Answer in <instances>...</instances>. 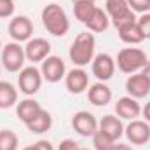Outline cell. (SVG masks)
I'll return each instance as SVG.
<instances>
[{
	"instance_id": "cell-1",
	"label": "cell",
	"mask_w": 150,
	"mask_h": 150,
	"mask_svg": "<svg viewBox=\"0 0 150 150\" xmlns=\"http://www.w3.org/2000/svg\"><path fill=\"white\" fill-rule=\"evenodd\" d=\"M94 51H96V38H94V35L91 32H84V33H79L75 37V40L72 42L68 56H70V61L75 67L84 68L89 63H93V59L96 56Z\"/></svg>"
},
{
	"instance_id": "cell-2",
	"label": "cell",
	"mask_w": 150,
	"mask_h": 150,
	"mask_svg": "<svg viewBox=\"0 0 150 150\" xmlns=\"http://www.w3.org/2000/svg\"><path fill=\"white\" fill-rule=\"evenodd\" d=\"M42 25L52 37H65L70 30V19L58 4H47L42 9Z\"/></svg>"
},
{
	"instance_id": "cell-3",
	"label": "cell",
	"mask_w": 150,
	"mask_h": 150,
	"mask_svg": "<svg viewBox=\"0 0 150 150\" xmlns=\"http://www.w3.org/2000/svg\"><path fill=\"white\" fill-rule=\"evenodd\" d=\"M147 61H149V58H147L143 49H140V47H124V49L119 51L115 65L122 74L133 75L142 72V68L147 65Z\"/></svg>"
},
{
	"instance_id": "cell-4",
	"label": "cell",
	"mask_w": 150,
	"mask_h": 150,
	"mask_svg": "<svg viewBox=\"0 0 150 150\" xmlns=\"http://www.w3.org/2000/svg\"><path fill=\"white\" fill-rule=\"evenodd\" d=\"M2 67L11 72V74H16V72H21L25 68V61H26V56H25V47H21L19 42H9L2 47Z\"/></svg>"
},
{
	"instance_id": "cell-5",
	"label": "cell",
	"mask_w": 150,
	"mask_h": 150,
	"mask_svg": "<svg viewBox=\"0 0 150 150\" xmlns=\"http://www.w3.org/2000/svg\"><path fill=\"white\" fill-rule=\"evenodd\" d=\"M105 5H107L105 12L108 14L110 23L115 28H120V26H124L131 21H136V16L131 11V7L127 5L126 0H107Z\"/></svg>"
},
{
	"instance_id": "cell-6",
	"label": "cell",
	"mask_w": 150,
	"mask_h": 150,
	"mask_svg": "<svg viewBox=\"0 0 150 150\" xmlns=\"http://www.w3.org/2000/svg\"><path fill=\"white\" fill-rule=\"evenodd\" d=\"M42 80L44 79H42V74H40V68L33 67V65L25 67L18 75V87L25 96H33L40 91Z\"/></svg>"
},
{
	"instance_id": "cell-7",
	"label": "cell",
	"mask_w": 150,
	"mask_h": 150,
	"mask_svg": "<svg viewBox=\"0 0 150 150\" xmlns=\"http://www.w3.org/2000/svg\"><path fill=\"white\" fill-rule=\"evenodd\" d=\"M40 74L42 79L51 82V84H56L59 82L61 79H65L67 75V67H65V61L59 58V56H47L42 65H40Z\"/></svg>"
},
{
	"instance_id": "cell-8",
	"label": "cell",
	"mask_w": 150,
	"mask_h": 150,
	"mask_svg": "<svg viewBox=\"0 0 150 150\" xmlns=\"http://www.w3.org/2000/svg\"><path fill=\"white\" fill-rule=\"evenodd\" d=\"M7 32L12 38V42H28L33 35V23L26 16H14L9 21Z\"/></svg>"
},
{
	"instance_id": "cell-9",
	"label": "cell",
	"mask_w": 150,
	"mask_h": 150,
	"mask_svg": "<svg viewBox=\"0 0 150 150\" xmlns=\"http://www.w3.org/2000/svg\"><path fill=\"white\" fill-rule=\"evenodd\" d=\"M115 68H117L115 59H113L108 52L96 54L94 59H93V63H91V72H93V75H94L100 82L110 80L113 77V74H115Z\"/></svg>"
},
{
	"instance_id": "cell-10",
	"label": "cell",
	"mask_w": 150,
	"mask_h": 150,
	"mask_svg": "<svg viewBox=\"0 0 150 150\" xmlns=\"http://www.w3.org/2000/svg\"><path fill=\"white\" fill-rule=\"evenodd\" d=\"M124 134L129 143L133 145H145L150 142V124L147 120L134 119L124 127Z\"/></svg>"
},
{
	"instance_id": "cell-11",
	"label": "cell",
	"mask_w": 150,
	"mask_h": 150,
	"mask_svg": "<svg viewBox=\"0 0 150 150\" xmlns=\"http://www.w3.org/2000/svg\"><path fill=\"white\" fill-rule=\"evenodd\" d=\"M72 127L75 129L77 134L89 138L98 131V119L87 110H80V112L74 113L72 117Z\"/></svg>"
},
{
	"instance_id": "cell-12",
	"label": "cell",
	"mask_w": 150,
	"mask_h": 150,
	"mask_svg": "<svg viewBox=\"0 0 150 150\" xmlns=\"http://www.w3.org/2000/svg\"><path fill=\"white\" fill-rule=\"evenodd\" d=\"M25 56L32 63H42L47 56H51V44L42 37L30 38L25 45Z\"/></svg>"
},
{
	"instance_id": "cell-13",
	"label": "cell",
	"mask_w": 150,
	"mask_h": 150,
	"mask_svg": "<svg viewBox=\"0 0 150 150\" xmlns=\"http://www.w3.org/2000/svg\"><path fill=\"white\" fill-rule=\"evenodd\" d=\"M65 86H67L68 93L80 94L89 87V75L84 68L75 67L74 70L67 72V75H65Z\"/></svg>"
},
{
	"instance_id": "cell-14",
	"label": "cell",
	"mask_w": 150,
	"mask_h": 150,
	"mask_svg": "<svg viewBox=\"0 0 150 150\" xmlns=\"http://www.w3.org/2000/svg\"><path fill=\"white\" fill-rule=\"evenodd\" d=\"M126 91H127V96L136 98V100L149 96V94H150V82H149V79L142 74V72L129 75V77H127V80H126Z\"/></svg>"
},
{
	"instance_id": "cell-15",
	"label": "cell",
	"mask_w": 150,
	"mask_h": 150,
	"mask_svg": "<svg viewBox=\"0 0 150 150\" xmlns=\"http://www.w3.org/2000/svg\"><path fill=\"white\" fill-rule=\"evenodd\" d=\"M115 113H117V117H120V119L134 120V119H138L140 113H142V105L138 103L136 98L122 96V98H119L117 103H115Z\"/></svg>"
},
{
	"instance_id": "cell-16",
	"label": "cell",
	"mask_w": 150,
	"mask_h": 150,
	"mask_svg": "<svg viewBox=\"0 0 150 150\" xmlns=\"http://www.w3.org/2000/svg\"><path fill=\"white\" fill-rule=\"evenodd\" d=\"M112 89L105 82H94L93 86L87 87V100L94 107H107L112 101Z\"/></svg>"
},
{
	"instance_id": "cell-17",
	"label": "cell",
	"mask_w": 150,
	"mask_h": 150,
	"mask_svg": "<svg viewBox=\"0 0 150 150\" xmlns=\"http://www.w3.org/2000/svg\"><path fill=\"white\" fill-rule=\"evenodd\" d=\"M98 129L107 134L110 140L117 142L122 138L124 134V124H122V119L120 117H115V115H105L101 120H98Z\"/></svg>"
},
{
	"instance_id": "cell-18",
	"label": "cell",
	"mask_w": 150,
	"mask_h": 150,
	"mask_svg": "<svg viewBox=\"0 0 150 150\" xmlns=\"http://www.w3.org/2000/svg\"><path fill=\"white\" fill-rule=\"evenodd\" d=\"M40 110H42L40 103H38L37 100L30 98V96H26L25 100H21V101L16 105V113H18V117H19V120H21L23 124H26L28 120H32Z\"/></svg>"
},
{
	"instance_id": "cell-19",
	"label": "cell",
	"mask_w": 150,
	"mask_h": 150,
	"mask_svg": "<svg viewBox=\"0 0 150 150\" xmlns=\"http://www.w3.org/2000/svg\"><path fill=\"white\" fill-rule=\"evenodd\" d=\"M26 127H28V131L30 133H33V134H42V133H47L51 127H52V115L47 112V110H40V112L32 119V120H28L26 124H25Z\"/></svg>"
},
{
	"instance_id": "cell-20",
	"label": "cell",
	"mask_w": 150,
	"mask_h": 150,
	"mask_svg": "<svg viewBox=\"0 0 150 150\" xmlns=\"http://www.w3.org/2000/svg\"><path fill=\"white\" fill-rule=\"evenodd\" d=\"M117 33H119V38H120L124 44H129V45H138V44H142V42L145 40L143 35H142V32H140V26H138L136 21H131V23H127V25L117 28Z\"/></svg>"
},
{
	"instance_id": "cell-21",
	"label": "cell",
	"mask_w": 150,
	"mask_h": 150,
	"mask_svg": "<svg viewBox=\"0 0 150 150\" xmlns=\"http://www.w3.org/2000/svg\"><path fill=\"white\" fill-rule=\"evenodd\" d=\"M86 26H87V30H89L91 33H103V32H107L108 26H110V18H108V14H107L103 9L96 7L94 14H93L91 19L86 23Z\"/></svg>"
},
{
	"instance_id": "cell-22",
	"label": "cell",
	"mask_w": 150,
	"mask_h": 150,
	"mask_svg": "<svg viewBox=\"0 0 150 150\" xmlns=\"http://www.w3.org/2000/svg\"><path fill=\"white\" fill-rule=\"evenodd\" d=\"M18 105V89L7 80H0V108H12Z\"/></svg>"
},
{
	"instance_id": "cell-23",
	"label": "cell",
	"mask_w": 150,
	"mask_h": 150,
	"mask_svg": "<svg viewBox=\"0 0 150 150\" xmlns=\"http://www.w3.org/2000/svg\"><path fill=\"white\" fill-rule=\"evenodd\" d=\"M96 7H98V5H96L94 2H77V4H74L75 19H77L79 23L86 25V23L91 19V16L94 14Z\"/></svg>"
},
{
	"instance_id": "cell-24",
	"label": "cell",
	"mask_w": 150,
	"mask_h": 150,
	"mask_svg": "<svg viewBox=\"0 0 150 150\" xmlns=\"http://www.w3.org/2000/svg\"><path fill=\"white\" fill-rule=\"evenodd\" d=\"M18 134L11 129H0V150H18Z\"/></svg>"
},
{
	"instance_id": "cell-25",
	"label": "cell",
	"mask_w": 150,
	"mask_h": 150,
	"mask_svg": "<svg viewBox=\"0 0 150 150\" xmlns=\"http://www.w3.org/2000/svg\"><path fill=\"white\" fill-rule=\"evenodd\" d=\"M93 138V145H94V150H112L113 145L117 143V142H113V140H110L107 134H103L100 129L91 136Z\"/></svg>"
},
{
	"instance_id": "cell-26",
	"label": "cell",
	"mask_w": 150,
	"mask_h": 150,
	"mask_svg": "<svg viewBox=\"0 0 150 150\" xmlns=\"http://www.w3.org/2000/svg\"><path fill=\"white\" fill-rule=\"evenodd\" d=\"M127 5L131 7V11L136 14H145V12H150V0H126Z\"/></svg>"
},
{
	"instance_id": "cell-27",
	"label": "cell",
	"mask_w": 150,
	"mask_h": 150,
	"mask_svg": "<svg viewBox=\"0 0 150 150\" xmlns=\"http://www.w3.org/2000/svg\"><path fill=\"white\" fill-rule=\"evenodd\" d=\"M136 23L140 26V32L145 40H150V12L142 14L140 18H136Z\"/></svg>"
},
{
	"instance_id": "cell-28",
	"label": "cell",
	"mask_w": 150,
	"mask_h": 150,
	"mask_svg": "<svg viewBox=\"0 0 150 150\" xmlns=\"http://www.w3.org/2000/svg\"><path fill=\"white\" fill-rule=\"evenodd\" d=\"M14 0H0V18H11L14 14Z\"/></svg>"
},
{
	"instance_id": "cell-29",
	"label": "cell",
	"mask_w": 150,
	"mask_h": 150,
	"mask_svg": "<svg viewBox=\"0 0 150 150\" xmlns=\"http://www.w3.org/2000/svg\"><path fill=\"white\" fill-rule=\"evenodd\" d=\"M58 150H80V147L75 140L67 138V140H61V143L58 145Z\"/></svg>"
},
{
	"instance_id": "cell-30",
	"label": "cell",
	"mask_w": 150,
	"mask_h": 150,
	"mask_svg": "<svg viewBox=\"0 0 150 150\" xmlns=\"http://www.w3.org/2000/svg\"><path fill=\"white\" fill-rule=\"evenodd\" d=\"M35 147H37V150H54L52 143L47 142V140H38L37 143H35Z\"/></svg>"
},
{
	"instance_id": "cell-31",
	"label": "cell",
	"mask_w": 150,
	"mask_h": 150,
	"mask_svg": "<svg viewBox=\"0 0 150 150\" xmlns=\"http://www.w3.org/2000/svg\"><path fill=\"white\" fill-rule=\"evenodd\" d=\"M142 113H143V117H145V120L150 124V101L149 103H145V107L142 108Z\"/></svg>"
},
{
	"instance_id": "cell-32",
	"label": "cell",
	"mask_w": 150,
	"mask_h": 150,
	"mask_svg": "<svg viewBox=\"0 0 150 150\" xmlns=\"http://www.w3.org/2000/svg\"><path fill=\"white\" fill-rule=\"evenodd\" d=\"M142 74L145 75V77L149 79V82H150V59L147 61V65H145V67L142 68Z\"/></svg>"
},
{
	"instance_id": "cell-33",
	"label": "cell",
	"mask_w": 150,
	"mask_h": 150,
	"mask_svg": "<svg viewBox=\"0 0 150 150\" xmlns=\"http://www.w3.org/2000/svg\"><path fill=\"white\" fill-rule=\"evenodd\" d=\"M112 150H133V149L129 145H126V143H115Z\"/></svg>"
},
{
	"instance_id": "cell-34",
	"label": "cell",
	"mask_w": 150,
	"mask_h": 150,
	"mask_svg": "<svg viewBox=\"0 0 150 150\" xmlns=\"http://www.w3.org/2000/svg\"><path fill=\"white\" fill-rule=\"evenodd\" d=\"M23 150H37V147H35V143H33V145H28V147H25Z\"/></svg>"
},
{
	"instance_id": "cell-35",
	"label": "cell",
	"mask_w": 150,
	"mask_h": 150,
	"mask_svg": "<svg viewBox=\"0 0 150 150\" xmlns=\"http://www.w3.org/2000/svg\"><path fill=\"white\" fill-rule=\"evenodd\" d=\"M74 4H77V2H96V0H72Z\"/></svg>"
},
{
	"instance_id": "cell-36",
	"label": "cell",
	"mask_w": 150,
	"mask_h": 150,
	"mask_svg": "<svg viewBox=\"0 0 150 150\" xmlns=\"http://www.w3.org/2000/svg\"><path fill=\"white\" fill-rule=\"evenodd\" d=\"M2 47H4V45H2V40H0V51H2Z\"/></svg>"
},
{
	"instance_id": "cell-37",
	"label": "cell",
	"mask_w": 150,
	"mask_h": 150,
	"mask_svg": "<svg viewBox=\"0 0 150 150\" xmlns=\"http://www.w3.org/2000/svg\"><path fill=\"white\" fill-rule=\"evenodd\" d=\"M0 74H2V65H0Z\"/></svg>"
},
{
	"instance_id": "cell-38",
	"label": "cell",
	"mask_w": 150,
	"mask_h": 150,
	"mask_svg": "<svg viewBox=\"0 0 150 150\" xmlns=\"http://www.w3.org/2000/svg\"><path fill=\"white\" fill-rule=\"evenodd\" d=\"M80 150H89V149H80Z\"/></svg>"
}]
</instances>
